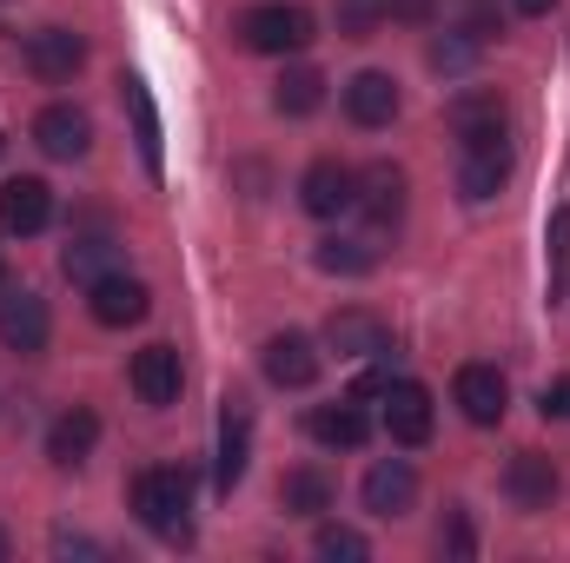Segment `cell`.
<instances>
[{"instance_id":"26","label":"cell","mask_w":570,"mask_h":563,"mask_svg":"<svg viewBox=\"0 0 570 563\" xmlns=\"http://www.w3.org/2000/svg\"><path fill=\"white\" fill-rule=\"evenodd\" d=\"M120 87H127V107H134V140H140L146 172H159V166H166V146H159V113H153V93H146V80H120Z\"/></svg>"},{"instance_id":"19","label":"cell","mask_w":570,"mask_h":563,"mask_svg":"<svg viewBox=\"0 0 570 563\" xmlns=\"http://www.w3.org/2000/svg\"><path fill=\"white\" fill-rule=\"evenodd\" d=\"M504 497H511L518 511H551V497H558V464H551L544 451H518V457L504 464Z\"/></svg>"},{"instance_id":"14","label":"cell","mask_w":570,"mask_h":563,"mask_svg":"<svg viewBox=\"0 0 570 563\" xmlns=\"http://www.w3.org/2000/svg\"><path fill=\"white\" fill-rule=\"evenodd\" d=\"M134 398L153 405V412H166V405H179V385H186V372H179V352L173 345H146L134 352Z\"/></svg>"},{"instance_id":"21","label":"cell","mask_w":570,"mask_h":563,"mask_svg":"<svg viewBox=\"0 0 570 563\" xmlns=\"http://www.w3.org/2000/svg\"><path fill=\"white\" fill-rule=\"evenodd\" d=\"M94 444H100V418H94L87 405L60 412V418H53V431H47V457H53L60 471H80V464L94 457Z\"/></svg>"},{"instance_id":"36","label":"cell","mask_w":570,"mask_h":563,"mask_svg":"<svg viewBox=\"0 0 570 563\" xmlns=\"http://www.w3.org/2000/svg\"><path fill=\"white\" fill-rule=\"evenodd\" d=\"M53 551H80V557H100V544H94V537H73V531H60V537H53Z\"/></svg>"},{"instance_id":"5","label":"cell","mask_w":570,"mask_h":563,"mask_svg":"<svg viewBox=\"0 0 570 563\" xmlns=\"http://www.w3.org/2000/svg\"><path fill=\"white\" fill-rule=\"evenodd\" d=\"M246 464H253V405H246L239 392H226V398H219V457H213V484L233 497V484L246 477Z\"/></svg>"},{"instance_id":"29","label":"cell","mask_w":570,"mask_h":563,"mask_svg":"<svg viewBox=\"0 0 570 563\" xmlns=\"http://www.w3.org/2000/svg\"><path fill=\"white\" fill-rule=\"evenodd\" d=\"M318 557L365 563V557H372V544H365V531H352V524H318Z\"/></svg>"},{"instance_id":"34","label":"cell","mask_w":570,"mask_h":563,"mask_svg":"<svg viewBox=\"0 0 570 563\" xmlns=\"http://www.w3.org/2000/svg\"><path fill=\"white\" fill-rule=\"evenodd\" d=\"M385 392H392V372H379V365H372V372H358L352 405H372V398H385Z\"/></svg>"},{"instance_id":"2","label":"cell","mask_w":570,"mask_h":563,"mask_svg":"<svg viewBox=\"0 0 570 563\" xmlns=\"http://www.w3.org/2000/svg\"><path fill=\"white\" fill-rule=\"evenodd\" d=\"M239 40L253 53H298V47H312V13L292 0H259L239 13Z\"/></svg>"},{"instance_id":"1","label":"cell","mask_w":570,"mask_h":563,"mask_svg":"<svg viewBox=\"0 0 570 563\" xmlns=\"http://www.w3.org/2000/svg\"><path fill=\"white\" fill-rule=\"evenodd\" d=\"M127 504H134V517H140L153 537H193V471L186 464H153L134 477V491H127Z\"/></svg>"},{"instance_id":"8","label":"cell","mask_w":570,"mask_h":563,"mask_svg":"<svg viewBox=\"0 0 570 563\" xmlns=\"http://www.w3.org/2000/svg\"><path fill=\"white\" fill-rule=\"evenodd\" d=\"M352 199H358V172H352V166H338V159H312V166H305L298 206H305L312 219H338V213H352Z\"/></svg>"},{"instance_id":"12","label":"cell","mask_w":570,"mask_h":563,"mask_svg":"<svg viewBox=\"0 0 570 563\" xmlns=\"http://www.w3.org/2000/svg\"><path fill=\"white\" fill-rule=\"evenodd\" d=\"M399 107H405V93H399V80H392V73L365 67V73H352V80H345V113H352V127H392V120H399Z\"/></svg>"},{"instance_id":"24","label":"cell","mask_w":570,"mask_h":563,"mask_svg":"<svg viewBox=\"0 0 570 563\" xmlns=\"http://www.w3.org/2000/svg\"><path fill=\"white\" fill-rule=\"evenodd\" d=\"M60 273H67V279H80V285L107 279V273H120V246H114L107 233H94V239H73V246L60 253Z\"/></svg>"},{"instance_id":"28","label":"cell","mask_w":570,"mask_h":563,"mask_svg":"<svg viewBox=\"0 0 570 563\" xmlns=\"http://www.w3.org/2000/svg\"><path fill=\"white\" fill-rule=\"evenodd\" d=\"M544 253H551V305H558V298H564V285H570V206H558V213H551Z\"/></svg>"},{"instance_id":"22","label":"cell","mask_w":570,"mask_h":563,"mask_svg":"<svg viewBox=\"0 0 570 563\" xmlns=\"http://www.w3.org/2000/svg\"><path fill=\"white\" fill-rule=\"evenodd\" d=\"M305 431H312V444H325V451H358L365 437H372V424H365V412L345 398V405H318L312 418H305Z\"/></svg>"},{"instance_id":"18","label":"cell","mask_w":570,"mask_h":563,"mask_svg":"<svg viewBox=\"0 0 570 563\" xmlns=\"http://www.w3.org/2000/svg\"><path fill=\"white\" fill-rule=\"evenodd\" d=\"M444 120H451L458 146H484V140H504V134H511V113H504L498 93H458V100L444 107Z\"/></svg>"},{"instance_id":"17","label":"cell","mask_w":570,"mask_h":563,"mask_svg":"<svg viewBox=\"0 0 570 563\" xmlns=\"http://www.w3.org/2000/svg\"><path fill=\"white\" fill-rule=\"evenodd\" d=\"M504 179H511V146H504V140L464 146V159H458V192H464L471 206L498 199V192H504Z\"/></svg>"},{"instance_id":"11","label":"cell","mask_w":570,"mask_h":563,"mask_svg":"<svg viewBox=\"0 0 570 563\" xmlns=\"http://www.w3.org/2000/svg\"><path fill=\"white\" fill-rule=\"evenodd\" d=\"M379 405H385V431H392V444H405V451L431 444V392L419 385V378H392V392H385Z\"/></svg>"},{"instance_id":"37","label":"cell","mask_w":570,"mask_h":563,"mask_svg":"<svg viewBox=\"0 0 570 563\" xmlns=\"http://www.w3.org/2000/svg\"><path fill=\"white\" fill-rule=\"evenodd\" d=\"M511 7H518V13H524V20H538V13H551V7H558V0H511Z\"/></svg>"},{"instance_id":"25","label":"cell","mask_w":570,"mask_h":563,"mask_svg":"<svg viewBox=\"0 0 570 563\" xmlns=\"http://www.w3.org/2000/svg\"><path fill=\"white\" fill-rule=\"evenodd\" d=\"M318 100H325V73L318 67H285L279 87H273V107H279L285 120H305Z\"/></svg>"},{"instance_id":"7","label":"cell","mask_w":570,"mask_h":563,"mask_svg":"<svg viewBox=\"0 0 570 563\" xmlns=\"http://www.w3.org/2000/svg\"><path fill=\"white\" fill-rule=\"evenodd\" d=\"M87 67V40L73 33V27H40V33H27V73L40 80V87H60V80H73Z\"/></svg>"},{"instance_id":"9","label":"cell","mask_w":570,"mask_h":563,"mask_svg":"<svg viewBox=\"0 0 570 563\" xmlns=\"http://www.w3.org/2000/svg\"><path fill=\"white\" fill-rule=\"evenodd\" d=\"M325 345H332L338 358H392V325H385L379 312L345 305V312L325 318Z\"/></svg>"},{"instance_id":"4","label":"cell","mask_w":570,"mask_h":563,"mask_svg":"<svg viewBox=\"0 0 570 563\" xmlns=\"http://www.w3.org/2000/svg\"><path fill=\"white\" fill-rule=\"evenodd\" d=\"M47 338H53L47 298L27 292V285H7V292H0V345L20 352V358H33V352H47Z\"/></svg>"},{"instance_id":"32","label":"cell","mask_w":570,"mask_h":563,"mask_svg":"<svg viewBox=\"0 0 570 563\" xmlns=\"http://www.w3.org/2000/svg\"><path fill=\"white\" fill-rule=\"evenodd\" d=\"M438 551H444V557H471V551H478V537H471V517H464V511H444V524H438Z\"/></svg>"},{"instance_id":"27","label":"cell","mask_w":570,"mask_h":563,"mask_svg":"<svg viewBox=\"0 0 570 563\" xmlns=\"http://www.w3.org/2000/svg\"><path fill=\"white\" fill-rule=\"evenodd\" d=\"M318 266L325 273H338V279H358V273H372L379 266V253H372V239H318Z\"/></svg>"},{"instance_id":"20","label":"cell","mask_w":570,"mask_h":563,"mask_svg":"<svg viewBox=\"0 0 570 563\" xmlns=\"http://www.w3.org/2000/svg\"><path fill=\"white\" fill-rule=\"evenodd\" d=\"M33 146H40L47 159H80V152L94 146V120L60 100V107H47V113L33 120Z\"/></svg>"},{"instance_id":"33","label":"cell","mask_w":570,"mask_h":563,"mask_svg":"<svg viewBox=\"0 0 570 563\" xmlns=\"http://www.w3.org/2000/svg\"><path fill=\"white\" fill-rule=\"evenodd\" d=\"M385 20H399V27H431V20H438V0H385Z\"/></svg>"},{"instance_id":"3","label":"cell","mask_w":570,"mask_h":563,"mask_svg":"<svg viewBox=\"0 0 570 563\" xmlns=\"http://www.w3.org/2000/svg\"><path fill=\"white\" fill-rule=\"evenodd\" d=\"M405 192H412V179H405V166H392V159H379V166H365L358 172V213H365V233L372 239H385V233H399L405 226Z\"/></svg>"},{"instance_id":"35","label":"cell","mask_w":570,"mask_h":563,"mask_svg":"<svg viewBox=\"0 0 570 563\" xmlns=\"http://www.w3.org/2000/svg\"><path fill=\"white\" fill-rule=\"evenodd\" d=\"M544 418H570V378H551L544 385Z\"/></svg>"},{"instance_id":"13","label":"cell","mask_w":570,"mask_h":563,"mask_svg":"<svg viewBox=\"0 0 570 563\" xmlns=\"http://www.w3.org/2000/svg\"><path fill=\"white\" fill-rule=\"evenodd\" d=\"M87 312H94V325H140L146 312H153V292L140 279H127V273H107V279L87 285Z\"/></svg>"},{"instance_id":"31","label":"cell","mask_w":570,"mask_h":563,"mask_svg":"<svg viewBox=\"0 0 570 563\" xmlns=\"http://www.w3.org/2000/svg\"><path fill=\"white\" fill-rule=\"evenodd\" d=\"M478 47H484V40H471V33H444V40H431V67H438V73H464V67L478 60Z\"/></svg>"},{"instance_id":"23","label":"cell","mask_w":570,"mask_h":563,"mask_svg":"<svg viewBox=\"0 0 570 563\" xmlns=\"http://www.w3.org/2000/svg\"><path fill=\"white\" fill-rule=\"evenodd\" d=\"M279 504L292 511V517H325V511H332V477H325L318 464H298V471H285Z\"/></svg>"},{"instance_id":"30","label":"cell","mask_w":570,"mask_h":563,"mask_svg":"<svg viewBox=\"0 0 570 563\" xmlns=\"http://www.w3.org/2000/svg\"><path fill=\"white\" fill-rule=\"evenodd\" d=\"M385 27V0H338V33L345 40H372Z\"/></svg>"},{"instance_id":"10","label":"cell","mask_w":570,"mask_h":563,"mask_svg":"<svg viewBox=\"0 0 570 563\" xmlns=\"http://www.w3.org/2000/svg\"><path fill=\"white\" fill-rule=\"evenodd\" d=\"M47 219H53V186L47 179H7L0 186V233L7 239H33V233H47Z\"/></svg>"},{"instance_id":"6","label":"cell","mask_w":570,"mask_h":563,"mask_svg":"<svg viewBox=\"0 0 570 563\" xmlns=\"http://www.w3.org/2000/svg\"><path fill=\"white\" fill-rule=\"evenodd\" d=\"M451 405H458L471 424H504V412H511V385H504L498 365H458Z\"/></svg>"},{"instance_id":"15","label":"cell","mask_w":570,"mask_h":563,"mask_svg":"<svg viewBox=\"0 0 570 563\" xmlns=\"http://www.w3.org/2000/svg\"><path fill=\"white\" fill-rule=\"evenodd\" d=\"M259 365H266V378H273L279 392H305V385L318 378V345H312L305 332H273L266 352H259Z\"/></svg>"},{"instance_id":"38","label":"cell","mask_w":570,"mask_h":563,"mask_svg":"<svg viewBox=\"0 0 570 563\" xmlns=\"http://www.w3.org/2000/svg\"><path fill=\"white\" fill-rule=\"evenodd\" d=\"M7 551H13V544H7V531H0V563H7Z\"/></svg>"},{"instance_id":"39","label":"cell","mask_w":570,"mask_h":563,"mask_svg":"<svg viewBox=\"0 0 570 563\" xmlns=\"http://www.w3.org/2000/svg\"><path fill=\"white\" fill-rule=\"evenodd\" d=\"M0 152H7V134H0Z\"/></svg>"},{"instance_id":"16","label":"cell","mask_w":570,"mask_h":563,"mask_svg":"<svg viewBox=\"0 0 570 563\" xmlns=\"http://www.w3.org/2000/svg\"><path fill=\"white\" fill-rule=\"evenodd\" d=\"M365 511L372 517H405L412 504H419V471L405 464V457H385V464H372L365 471Z\"/></svg>"}]
</instances>
